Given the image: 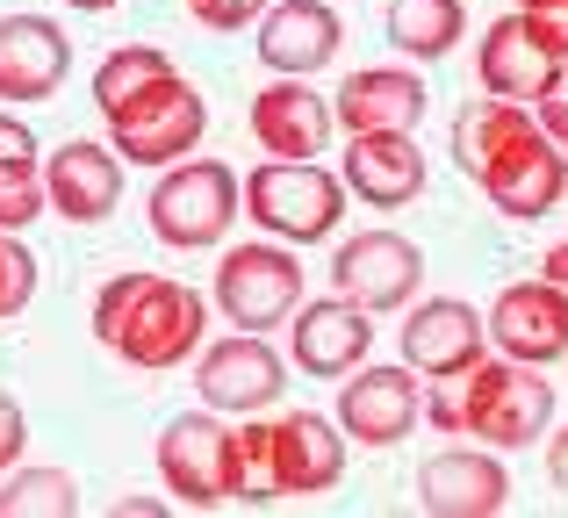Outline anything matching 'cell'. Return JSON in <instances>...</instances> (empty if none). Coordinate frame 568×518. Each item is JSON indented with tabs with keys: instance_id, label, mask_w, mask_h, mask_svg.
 <instances>
[{
	"instance_id": "1",
	"label": "cell",
	"mask_w": 568,
	"mask_h": 518,
	"mask_svg": "<svg viewBox=\"0 0 568 518\" xmlns=\"http://www.w3.org/2000/svg\"><path fill=\"white\" fill-rule=\"evenodd\" d=\"M454 166L497 202L511 224H540L568 202V152L532 123V109L475 94L454 115Z\"/></svg>"
},
{
	"instance_id": "2",
	"label": "cell",
	"mask_w": 568,
	"mask_h": 518,
	"mask_svg": "<svg viewBox=\"0 0 568 518\" xmlns=\"http://www.w3.org/2000/svg\"><path fill=\"white\" fill-rule=\"evenodd\" d=\"M94 338L101 353H115L138 375H173L181 360H194L209 338V303L202 288L152 266H123L94 288Z\"/></svg>"
},
{
	"instance_id": "3",
	"label": "cell",
	"mask_w": 568,
	"mask_h": 518,
	"mask_svg": "<svg viewBox=\"0 0 568 518\" xmlns=\"http://www.w3.org/2000/svg\"><path fill=\"white\" fill-rule=\"evenodd\" d=\"M425 418L439 425L446 439H483V447H526V439H547L555 425V382L526 360H475L460 375H432Z\"/></svg>"
},
{
	"instance_id": "4",
	"label": "cell",
	"mask_w": 568,
	"mask_h": 518,
	"mask_svg": "<svg viewBox=\"0 0 568 518\" xmlns=\"http://www.w3.org/2000/svg\"><path fill=\"white\" fill-rule=\"evenodd\" d=\"M237 447H245V505L324 497L346 476V433H338L332 410H281V418L252 410L237 425Z\"/></svg>"
},
{
	"instance_id": "5",
	"label": "cell",
	"mask_w": 568,
	"mask_h": 518,
	"mask_svg": "<svg viewBox=\"0 0 568 518\" xmlns=\"http://www.w3.org/2000/svg\"><path fill=\"white\" fill-rule=\"evenodd\" d=\"M101 123H109V152L123 159V166H173V159L202 152L209 101H202V87L173 65V72H159L152 87H138L123 109H109Z\"/></svg>"
},
{
	"instance_id": "6",
	"label": "cell",
	"mask_w": 568,
	"mask_h": 518,
	"mask_svg": "<svg viewBox=\"0 0 568 518\" xmlns=\"http://www.w3.org/2000/svg\"><path fill=\"white\" fill-rule=\"evenodd\" d=\"M245 216L266 231V238L281 245H324L338 238V216H346V181L338 173H324L317 159H266V166H252L245 181Z\"/></svg>"
},
{
	"instance_id": "7",
	"label": "cell",
	"mask_w": 568,
	"mask_h": 518,
	"mask_svg": "<svg viewBox=\"0 0 568 518\" xmlns=\"http://www.w3.org/2000/svg\"><path fill=\"white\" fill-rule=\"evenodd\" d=\"M245 187H237V173L223 166V159H173V166H159V187L152 202H144V216H152V238L173 245V253H209V245L231 238V224L245 210Z\"/></svg>"
},
{
	"instance_id": "8",
	"label": "cell",
	"mask_w": 568,
	"mask_h": 518,
	"mask_svg": "<svg viewBox=\"0 0 568 518\" xmlns=\"http://www.w3.org/2000/svg\"><path fill=\"white\" fill-rule=\"evenodd\" d=\"M159 483L181 497L187 511H223L245 505V447L223 410H187L159 433Z\"/></svg>"
},
{
	"instance_id": "9",
	"label": "cell",
	"mask_w": 568,
	"mask_h": 518,
	"mask_svg": "<svg viewBox=\"0 0 568 518\" xmlns=\"http://www.w3.org/2000/svg\"><path fill=\"white\" fill-rule=\"evenodd\" d=\"M303 274L310 266L281 238L231 245V253L216 260V309L237 324V332H274V324H288L295 303H303Z\"/></svg>"
},
{
	"instance_id": "10",
	"label": "cell",
	"mask_w": 568,
	"mask_h": 518,
	"mask_svg": "<svg viewBox=\"0 0 568 518\" xmlns=\"http://www.w3.org/2000/svg\"><path fill=\"white\" fill-rule=\"evenodd\" d=\"M194 389H202L209 410L223 418H252V410H274L281 389H288V360L266 346V332H231L202 353H194Z\"/></svg>"
},
{
	"instance_id": "11",
	"label": "cell",
	"mask_w": 568,
	"mask_h": 518,
	"mask_svg": "<svg viewBox=\"0 0 568 518\" xmlns=\"http://www.w3.org/2000/svg\"><path fill=\"white\" fill-rule=\"evenodd\" d=\"M332 288L346 303H361L367 317L375 309H410L417 288H425V253L403 231H353L332 253Z\"/></svg>"
},
{
	"instance_id": "12",
	"label": "cell",
	"mask_w": 568,
	"mask_h": 518,
	"mask_svg": "<svg viewBox=\"0 0 568 518\" xmlns=\"http://www.w3.org/2000/svg\"><path fill=\"white\" fill-rule=\"evenodd\" d=\"M483 324H489V346H497L504 360H526V367L568 360V295L547 274L497 288V303L483 309Z\"/></svg>"
},
{
	"instance_id": "13",
	"label": "cell",
	"mask_w": 568,
	"mask_h": 518,
	"mask_svg": "<svg viewBox=\"0 0 568 518\" xmlns=\"http://www.w3.org/2000/svg\"><path fill=\"white\" fill-rule=\"evenodd\" d=\"M338 433L353 447H396L410 439V425L425 418V396H417L410 367H353V382H338Z\"/></svg>"
},
{
	"instance_id": "14",
	"label": "cell",
	"mask_w": 568,
	"mask_h": 518,
	"mask_svg": "<svg viewBox=\"0 0 568 518\" xmlns=\"http://www.w3.org/2000/svg\"><path fill=\"white\" fill-rule=\"evenodd\" d=\"M561 65H568V58H555V43H547L518 8H511V14H497V22L483 29V51H475L483 94L518 101V109H532V101L555 87V72H561Z\"/></svg>"
},
{
	"instance_id": "15",
	"label": "cell",
	"mask_w": 568,
	"mask_h": 518,
	"mask_svg": "<svg viewBox=\"0 0 568 518\" xmlns=\"http://www.w3.org/2000/svg\"><path fill=\"white\" fill-rule=\"evenodd\" d=\"M489 353V324L483 309H468L460 295H425L410 303V324H403V367L410 375H460Z\"/></svg>"
},
{
	"instance_id": "16",
	"label": "cell",
	"mask_w": 568,
	"mask_h": 518,
	"mask_svg": "<svg viewBox=\"0 0 568 518\" xmlns=\"http://www.w3.org/2000/svg\"><path fill=\"white\" fill-rule=\"evenodd\" d=\"M425 109H432V87L417 80L410 65H361L346 87H338L332 123L346 130V138H388V130H410L417 138Z\"/></svg>"
},
{
	"instance_id": "17",
	"label": "cell",
	"mask_w": 568,
	"mask_h": 518,
	"mask_svg": "<svg viewBox=\"0 0 568 518\" xmlns=\"http://www.w3.org/2000/svg\"><path fill=\"white\" fill-rule=\"evenodd\" d=\"M417 505L432 518H497L511 505V476L489 447H439L417 468Z\"/></svg>"
},
{
	"instance_id": "18",
	"label": "cell",
	"mask_w": 568,
	"mask_h": 518,
	"mask_svg": "<svg viewBox=\"0 0 568 518\" xmlns=\"http://www.w3.org/2000/svg\"><path fill=\"white\" fill-rule=\"evenodd\" d=\"M346 43V22H338L332 0H274L260 14V65L281 72V80H310L324 72Z\"/></svg>"
},
{
	"instance_id": "19",
	"label": "cell",
	"mask_w": 568,
	"mask_h": 518,
	"mask_svg": "<svg viewBox=\"0 0 568 518\" xmlns=\"http://www.w3.org/2000/svg\"><path fill=\"white\" fill-rule=\"evenodd\" d=\"M245 130H252V144L274 152V159H317L324 144H332V101L310 80H281L274 72V80L252 94Z\"/></svg>"
},
{
	"instance_id": "20",
	"label": "cell",
	"mask_w": 568,
	"mask_h": 518,
	"mask_svg": "<svg viewBox=\"0 0 568 518\" xmlns=\"http://www.w3.org/2000/svg\"><path fill=\"white\" fill-rule=\"evenodd\" d=\"M288 346H295V367H303V375L346 382L353 367L367 360V346H375V324H367L361 303H346V295H324V303H295Z\"/></svg>"
},
{
	"instance_id": "21",
	"label": "cell",
	"mask_w": 568,
	"mask_h": 518,
	"mask_svg": "<svg viewBox=\"0 0 568 518\" xmlns=\"http://www.w3.org/2000/svg\"><path fill=\"white\" fill-rule=\"evenodd\" d=\"M72 72V37L51 14H0V101H51Z\"/></svg>"
},
{
	"instance_id": "22",
	"label": "cell",
	"mask_w": 568,
	"mask_h": 518,
	"mask_svg": "<svg viewBox=\"0 0 568 518\" xmlns=\"http://www.w3.org/2000/svg\"><path fill=\"white\" fill-rule=\"evenodd\" d=\"M43 195H51V210L65 224H101L123 202V159L94 138H72L43 159Z\"/></svg>"
},
{
	"instance_id": "23",
	"label": "cell",
	"mask_w": 568,
	"mask_h": 518,
	"mask_svg": "<svg viewBox=\"0 0 568 518\" xmlns=\"http://www.w3.org/2000/svg\"><path fill=\"white\" fill-rule=\"evenodd\" d=\"M338 181L367 202V210H403V202L425 195V152H417L410 130H388V138H353L346 144V173Z\"/></svg>"
},
{
	"instance_id": "24",
	"label": "cell",
	"mask_w": 568,
	"mask_h": 518,
	"mask_svg": "<svg viewBox=\"0 0 568 518\" xmlns=\"http://www.w3.org/2000/svg\"><path fill=\"white\" fill-rule=\"evenodd\" d=\"M460 29H468V8L460 0H388L382 8V37L396 43L403 58H446L460 43Z\"/></svg>"
},
{
	"instance_id": "25",
	"label": "cell",
	"mask_w": 568,
	"mask_h": 518,
	"mask_svg": "<svg viewBox=\"0 0 568 518\" xmlns=\"http://www.w3.org/2000/svg\"><path fill=\"white\" fill-rule=\"evenodd\" d=\"M80 511V483L72 468H8L0 483V518H72Z\"/></svg>"
},
{
	"instance_id": "26",
	"label": "cell",
	"mask_w": 568,
	"mask_h": 518,
	"mask_svg": "<svg viewBox=\"0 0 568 518\" xmlns=\"http://www.w3.org/2000/svg\"><path fill=\"white\" fill-rule=\"evenodd\" d=\"M159 72H173V58L159 51V43H123V51H109L94 65V109L109 115V109H123L138 87H152Z\"/></svg>"
},
{
	"instance_id": "27",
	"label": "cell",
	"mask_w": 568,
	"mask_h": 518,
	"mask_svg": "<svg viewBox=\"0 0 568 518\" xmlns=\"http://www.w3.org/2000/svg\"><path fill=\"white\" fill-rule=\"evenodd\" d=\"M43 210H51V195H43V159L37 152L0 159V231H29Z\"/></svg>"
},
{
	"instance_id": "28",
	"label": "cell",
	"mask_w": 568,
	"mask_h": 518,
	"mask_svg": "<svg viewBox=\"0 0 568 518\" xmlns=\"http://www.w3.org/2000/svg\"><path fill=\"white\" fill-rule=\"evenodd\" d=\"M37 295V253L22 245V231H0V324L22 317Z\"/></svg>"
},
{
	"instance_id": "29",
	"label": "cell",
	"mask_w": 568,
	"mask_h": 518,
	"mask_svg": "<svg viewBox=\"0 0 568 518\" xmlns=\"http://www.w3.org/2000/svg\"><path fill=\"white\" fill-rule=\"evenodd\" d=\"M266 8H274V0H187V14H194V22H202V29H223V37L252 29Z\"/></svg>"
},
{
	"instance_id": "30",
	"label": "cell",
	"mask_w": 568,
	"mask_h": 518,
	"mask_svg": "<svg viewBox=\"0 0 568 518\" xmlns=\"http://www.w3.org/2000/svg\"><path fill=\"white\" fill-rule=\"evenodd\" d=\"M532 123H540V130H547V138H555V144H561V152H568V65L555 72V87H547V94H540V101H532Z\"/></svg>"
},
{
	"instance_id": "31",
	"label": "cell",
	"mask_w": 568,
	"mask_h": 518,
	"mask_svg": "<svg viewBox=\"0 0 568 518\" xmlns=\"http://www.w3.org/2000/svg\"><path fill=\"white\" fill-rule=\"evenodd\" d=\"M22 454H29V418H22V404L0 389V476H8Z\"/></svg>"
},
{
	"instance_id": "32",
	"label": "cell",
	"mask_w": 568,
	"mask_h": 518,
	"mask_svg": "<svg viewBox=\"0 0 568 518\" xmlns=\"http://www.w3.org/2000/svg\"><path fill=\"white\" fill-rule=\"evenodd\" d=\"M518 14H526L547 43H555V58H568V0H526Z\"/></svg>"
},
{
	"instance_id": "33",
	"label": "cell",
	"mask_w": 568,
	"mask_h": 518,
	"mask_svg": "<svg viewBox=\"0 0 568 518\" xmlns=\"http://www.w3.org/2000/svg\"><path fill=\"white\" fill-rule=\"evenodd\" d=\"M22 152H37V130H29L22 115L0 109V159H22Z\"/></svg>"
},
{
	"instance_id": "34",
	"label": "cell",
	"mask_w": 568,
	"mask_h": 518,
	"mask_svg": "<svg viewBox=\"0 0 568 518\" xmlns=\"http://www.w3.org/2000/svg\"><path fill=\"white\" fill-rule=\"evenodd\" d=\"M547 483H555V490L568 497V425H561L555 439H547Z\"/></svg>"
},
{
	"instance_id": "35",
	"label": "cell",
	"mask_w": 568,
	"mask_h": 518,
	"mask_svg": "<svg viewBox=\"0 0 568 518\" xmlns=\"http://www.w3.org/2000/svg\"><path fill=\"white\" fill-rule=\"evenodd\" d=\"M540 274H547V281H555V288L568 295V238H561V245H547V260H540Z\"/></svg>"
},
{
	"instance_id": "36",
	"label": "cell",
	"mask_w": 568,
	"mask_h": 518,
	"mask_svg": "<svg viewBox=\"0 0 568 518\" xmlns=\"http://www.w3.org/2000/svg\"><path fill=\"white\" fill-rule=\"evenodd\" d=\"M65 8H72V14H109L115 0H65Z\"/></svg>"
},
{
	"instance_id": "37",
	"label": "cell",
	"mask_w": 568,
	"mask_h": 518,
	"mask_svg": "<svg viewBox=\"0 0 568 518\" xmlns=\"http://www.w3.org/2000/svg\"><path fill=\"white\" fill-rule=\"evenodd\" d=\"M518 8H526V0H518Z\"/></svg>"
}]
</instances>
